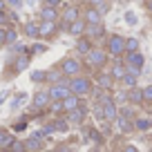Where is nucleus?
<instances>
[{"instance_id": "nucleus-15", "label": "nucleus", "mask_w": 152, "mask_h": 152, "mask_svg": "<svg viewBox=\"0 0 152 152\" xmlns=\"http://www.w3.org/2000/svg\"><path fill=\"white\" fill-rule=\"evenodd\" d=\"M83 20H85L87 25H99V23H103V14H101L96 7H85V11H83Z\"/></svg>"}, {"instance_id": "nucleus-13", "label": "nucleus", "mask_w": 152, "mask_h": 152, "mask_svg": "<svg viewBox=\"0 0 152 152\" xmlns=\"http://www.w3.org/2000/svg\"><path fill=\"white\" fill-rule=\"evenodd\" d=\"M38 16H40V20H49V23H58V20H61V11H58L56 7H47V5L40 7Z\"/></svg>"}, {"instance_id": "nucleus-43", "label": "nucleus", "mask_w": 152, "mask_h": 152, "mask_svg": "<svg viewBox=\"0 0 152 152\" xmlns=\"http://www.w3.org/2000/svg\"><path fill=\"white\" fill-rule=\"evenodd\" d=\"M7 99H9V90H2V92H0V105L5 103Z\"/></svg>"}, {"instance_id": "nucleus-34", "label": "nucleus", "mask_w": 152, "mask_h": 152, "mask_svg": "<svg viewBox=\"0 0 152 152\" xmlns=\"http://www.w3.org/2000/svg\"><path fill=\"white\" fill-rule=\"evenodd\" d=\"M141 92H143V105H152V85L141 87Z\"/></svg>"}, {"instance_id": "nucleus-38", "label": "nucleus", "mask_w": 152, "mask_h": 152, "mask_svg": "<svg viewBox=\"0 0 152 152\" xmlns=\"http://www.w3.org/2000/svg\"><path fill=\"white\" fill-rule=\"evenodd\" d=\"M11 150H14V152H25V150H27V148H25V141L16 139V141L11 143Z\"/></svg>"}, {"instance_id": "nucleus-26", "label": "nucleus", "mask_w": 152, "mask_h": 152, "mask_svg": "<svg viewBox=\"0 0 152 152\" xmlns=\"http://www.w3.org/2000/svg\"><path fill=\"white\" fill-rule=\"evenodd\" d=\"M29 81L36 83V85H43V83H47V72L45 69H34L31 74H29Z\"/></svg>"}, {"instance_id": "nucleus-27", "label": "nucleus", "mask_w": 152, "mask_h": 152, "mask_svg": "<svg viewBox=\"0 0 152 152\" xmlns=\"http://www.w3.org/2000/svg\"><path fill=\"white\" fill-rule=\"evenodd\" d=\"M38 23L40 20H27L25 23V36L27 38H38Z\"/></svg>"}, {"instance_id": "nucleus-48", "label": "nucleus", "mask_w": 152, "mask_h": 152, "mask_svg": "<svg viewBox=\"0 0 152 152\" xmlns=\"http://www.w3.org/2000/svg\"><path fill=\"white\" fill-rule=\"evenodd\" d=\"M145 9H148V11L152 14V0H145Z\"/></svg>"}, {"instance_id": "nucleus-3", "label": "nucleus", "mask_w": 152, "mask_h": 152, "mask_svg": "<svg viewBox=\"0 0 152 152\" xmlns=\"http://www.w3.org/2000/svg\"><path fill=\"white\" fill-rule=\"evenodd\" d=\"M107 52L105 49H101V47H92V52L85 56V65L90 67V69H96V72H101L105 65H107Z\"/></svg>"}, {"instance_id": "nucleus-33", "label": "nucleus", "mask_w": 152, "mask_h": 152, "mask_svg": "<svg viewBox=\"0 0 152 152\" xmlns=\"http://www.w3.org/2000/svg\"><path fill=\"white\" fill-rule=\"evenodd\" d=\"M25 101H27V94H25V92H20V94H18V96H16V99H11V103H9V107H11V110H18V107H20V105H23V103H25Z\"/></svg>"}, {"instance_id": "nucleus-7", "label": "nucleus", "mask_w": 152, "mask_h": 152, "mask_svg": "<svg viewBox=\"0 0 152 152\" xmlns=\"http://www.w3.org/2000/svg\"><path fill=\"white\" fill-rule=\"evenodd\" d=\"M87 114H90L87 105H78L76 110H72V112H67V114H65V119L69 121V125H81V123H85Z\"/></svg>"}, {"instance_id": "nucleus-14", "label": "nucleus", "mask_w": 152, "mask_h": 152, "mask_svg": "<svg viewBox=\"0 0 152 152\" xmlns=\"http://www.w3.org/2000/svg\"><path fill=\"white\" fill-rule=\"evenodd\" d=\"M96 83H99L101 90L112 92V90H114V83H116V81H114L112 76H110V72H103V69H101L99 74H96Z\"/></svg>"}, {"instance_id": "nucleus-8", "label": "nucleus", "mask_w": 152, "mask_h": 152, "mask_svg": "<svg viewBox=\"0 0 152 152\" xmlns=\"http://www.w3.org/2000/svg\"><path fill=\"white\" fill-rule=\"evenodd\" d=\"M123 63L128 67H139V69H143V65H145V56L141 54V49H139V52H130V54H123Z\"/></svg>"}, {"instance_id": "nucleus-1", "label": "nucleus", "mask_w": 152, "mask_h": 152, "mask_svg": "<svg viewBox=\"0 0 152 152\" xmlns=\"http://www.w3.org/2000/svg\"><path fill=\"white\" fill-rule=\"evenodd\" d=\"M69 92L74 96H78V99H85V96H90L94 92V81L85 74H78L74 78H69Z\"/></svg>"}, {"instance_id": "nucleus-31", "label": "nucleus", "mask_w": 152, "mask_h": 152, "mask_svg": "<svg viewBox=\"0 0 152 152\" xmlns=\"http://www.w3.org/2000/svg\"><path fill=\"white\" fill-rule=\"evenodd\" d=\"M47 112L56 114V116H63V114H65V110H63V101H52L49 107H47Z\"/></svg>"}, {"instance_id": "nucleus-5", "label": "nucleus", "mask_w": 152, "mask_h": 152, "mask_svg": "<svg viewBox=\"0 0 152 152\" xmlns=\"http://www.w3.org/2000/svg\"><path fill=\"white\" fill-rule=\"evenodd\" d=\"M47 92H49V99H52V101H65L67 96L72 94V92H69V78L63 81V83H54V85H49Z\"/></svg>"}, {"instance_id": "nucleus-9", "label": "nucleus", "mask_w": 152, "mask_h": 152, "mask_svg": "<svg viewBox=\"0 0 152 152\" xmlns=\"http://www.w3.org/2000/svg\"><path fill=\"white\" fill-rule=\"evenodd\" d=\"M105 25L103 23H99V25H85V34H83V36H87L92 40V43H94V40H99V38H105Z\"/></svg>"}, {"instance_id": "nucleus-52", "label": "nucleus", "mask_w": 152, "mask_h": 152, "mask_svg": "<svg viewBox=\"0 0 152 152\" xmlns=\"http://www.w3.org/2000/svg\"><path fill=\"white\" fill-rule=\"evenodd\" d=\"M25 152H29V150H25Z\"/></svg>"}, {"instance_id": "nucleus-28", "label": "nucleus", "mask_w": 152, "mask_h": 152, "mask_svg": "<svg viewBox=\"0 0 152 152\" xmlns=\"http://www.w3.org/2000/svg\"><path fill=\"white\" fill-rule=\"evenodd\" d=\"M85 134L90 137V141H94V143H103V141H105L103 132H99L96 128H87V130H85Z\"/></svg>"}, {"instance_id": "nucleus-17", "label": "nucleus", "mask_w": 152, "mask_h": 152, "mask_svg": "<svg viewBox=\"0 0 152 152\" xmlns=\"http://www.w3.org/2000/svg\"><path fill=\"white\" fill-rule=\"evenodd\" d=\"M63 20H65V29L69 27V23H74V20H78L81 18V9L76 5H69V7H65V11H63Z\"/></svg>"}, {"instance_id": "nucleus-47", "label": "nucleus", "mask_w": 152, "mask_h": 152, "mask_svg": "<svg viewBox=\"0 0 152 152\" xmlns=\"http://www.w3.org/2000/svg\"><path fill=\"white\" fill-rule=\"evenodd\" d=\"M5 2H9V5H14V7H20V5H23V0H5Z\"/></svg>"}, {"instance_id": "nucleus-24", "label": "nucleus", "mask_w": 152, "mask_h": 152, "mask_svg": "<svg viewBox=\"0 0 152 152\" xmlns=\"http://www.w3.org/2000/svg\"><path fill=\"white\" fill-rule=\"evenodd\" d=\"M63 81H67V76L63 74L58 67H54V69L47 72V83H49V85H54V83H63Z\"/></svg>"}, {"instance_id": "nucleus-42", "label": "nucleus", "mask_w": 152, "mask_h": 152, "mask_svg": "<svg viewBox=\"0 0 152 152\" xmlns=\"http://www.w3.org/2000/svg\"><path fill=\"white\" fill-rule=\"evenodd\" d=\"M43 5H47V7H56V9H58V7L63 5V0H45Z\"/></svg>"}, {"instance_id": "nucleus-49", "label": "nucleus", "mask_w": 152, "mask_h": 152, "mask_svg": "<svg viewBox=\"0 0 152 152\" xmlns=\"http://www.w3.org/2000/svg\"><path fill=\"white\" fill-rule=\"evenodd\" d=\"M5 7H7V2H5V0H0V11H5Z\"/></svg>"}, {"instance_id": "nucleus-37", "label": "nucleus", "mask_w": 152, "mask_h": 152, "mask_svg": "<svg viewBox=\"0 0 152 152\" xmlns=\"http://www.w3.org/2000/svg\"><path fill=\"white\" fill-rule=\"evenodd\" d=\"M123 18H125V23H128L130 27H134V25L139 23V20H137V14H134V11H125V16H123Z\"/></svg>"}, {"instance_id": "nucleus-23", "label": "nucleus", "mask_w": 152, "mask_h": 152, "mask_svg": "<svg viewBox=\"0 0 152 152\" xmlns=\"http://www.w3.org/2000/svg\"><path fill=\"white\" fill-rule=\"evenodd\" d=\"M78 105H83V99H78V96H74V94H69L65 101H63V110H65V114L72 112V110H76Z\"/></svg>"}, {"instance_id": "nucleus-44", "label": "nucleus", "mask_w": 152, "mask_h": 152, "mask_svg": "<svg viewBox=\"0 0 152 152\" xmlns=\"http://www.w3.org/2000/svg\"><path fill=\"white\" fill-rule=\"evenodd\" d=\"M54 152H74V148H67V145H58Z\"/></svg>"}, {"instance_id": "nucleus-19", "label": "nucleus", "mask_w": 152, "mask_h": 152, "mask_svg": "<svg viewBox=\"0 0 152 152\" xmlns=\"http://www.w3.org/2000/svg\"><path fill=\"white\" fill-rule=\"evenodd\" d=\"M25 148H27L29 152H43V148H45V141L31 134V137H27V139H25Z\"/></svg>"}, {"instance_id": "nucleus-45", "label": "nucleus", "mask_w": 152, "mask_h": 152, "mask_svg": "<svg viewBox=\"0 0 152 152\" xmlns=\"http://www.w3.org/2000/svg\"><path fill=\"white\" fill-rule=\"evenodd\" d=\"M7 132H9V130H5V128H0V145H2V141H5Z\"/></svg>"}, {"instance_id": "nucleus-32", "label": "nucleus", "mask_w": 152, "mask_h": 152, "mask_svg": "<svg viewBox=\"0 0 152 152\" xmlns=\"http://www.w3.org/2000/svg\"><path fill=\"white\" fill-rule=\"evenodd\" d=\"M87 7H96L101 14L107 11V0H87Z\"/></svg>"}, {"instance_id": "nucleus-4", "label": "nucleus", "mask_w": 152, "mask_h": 152, "mask_svg": "<svg viewBox=\"0 0 152 152\" xmlns=\"http://www.w3.org/2000/svg\"><path fill=\"white\" fill-rule=\"evenodd\" d=\"M58 69H61L63 74L67 76V78H74V76L83 74V63L78 61L76 56H67V58H63V61H61Z\"/></svg>"}, {"instance_id": "nucleus-10", "label": "nucleus", "mask_w": 152, "mask_h": 152, "mask_svg": "<svg viewBox=\"0 0 152 152\" xmlns=\"http://www.w3.org/2000/svg\"><path fill=\"white\" fill-rule=\"evenodd\" d=\"M110 76H112L116 83H121V78H123L128 72H125V63H123V58H114V63L110 65Z\"/></svg>"}, {"instance_id": "nucleus-30", "label": "nucleus", "mask_w": 152, "mask_h": 152, "mask_svg": "<svg viewBox=\"0 0 152 152\" xmlns=\"http://www.w3.org/2000/svg\"><path fill=\"white\" fill-rule=\"evenodd\" d=\"M130 52H139V38H134V36L125 38V54H130Z\"/></svg>"}, {"instance_id": "nucleus-11", "label": "nucleus", "mask_w": 152, "mask_h": 152, "mask_svg": "<svg viewBox=\"0 0 152 152\" xmlns=\"http://www.w3.org/2000/svg\"><path fill=\"white\" fill-rule=\"evenodd\" d=\"M58 31L56 23H49V20H40L38 23V38H54Z\"/></svg>"}, {"instance_id": "nucleus-36", "label": "nucleus", "mask_w": 152, "mask_h": 152, "mask_svg": "<svg viewBox=\"0 0 152 152\" xmlns=\"http://www.w3.org/2000/svg\"><path fill=\"white\" fill-rule=\"evenodd\" d=\"M27 52L31 54V56H34V54H45V52H47V45H40V43H36V45H31V47H29Z\"/></svg>"}, {"instance_id": "nucleus-39", "label": "nucleus", "mask_w": 152, "mask_h": 152, "mask_svg": "<svg viewBox=\"0 0 152 152\" xmlns=\"http://www.w3.org/2000/svg\"><path fill=\"white\" fill-rule=\"evenodd\" d=\"M14 141H16V137L11 132H7V137H5V141H2V145H0V148H11V143H14Z\"/></svg>"}, {"instance_id": "nucleus-12", "label": "nucleus", "mask_w": 152, "mask_h": 152, "mask_svg": "<svg viewBox=\"0 0 152 152\" xmlns=\"http://www.w3.org/2000/svg\"><path fill=\"white\" fill-rule=\"evenodd\" d=\"M29 65H31V54H29V52L14 56V74H20V72H25Z\"/></svg>"}, {"instance_id": "nucleus-25", "label": "nucleus", "mask_w": 152, "mask_h": 152, "mask_svg": "<svg viewBox=\"0 0 152 152\" xmlns=\"http://www.w3.org/2000/svg\"><path fill=\"white\" fill-rule=\"evenodd\" d=\"M52 125H54V132H67V130H69V121L65 119V114H63V116H56V119L52 121Z\"/></svg>"}, {"instance_id": "nucleus-35", "label": "nucleus", "mask_w": 152, "mask_h": 152, "mask_svg": "<svg viewBox=\"0 0 152 152\" xmlns=\"http://www.w3.org/2000/svg\"><path fill=\"white\" fill-rule=\"evenodd\" d=\"M18 43V31L14 27H7V45H14Z\"/></svg>"}, {"instance_id": "nucleus-46", "label": "nucleus", "mask_w": 152, "mask_h": 152, "mask_svg": "<svg viewBox=\"0 0 152 152\" xmlns=\"http://www.w3.org/2000/svg\"><path fill=\"white\" fill-rule=\"evenodd\" d=\"M7 20H9V18H7V14H5V11H0V27H2Z\"/></svg>"}, {"instance_id": "nucleus-2", "label": "nucleus", "mask_w": 152, "mask_h": 152, "mask_svg": "<svg viewBox=\"0 0 152 152\" xmlns=\"http://www.w3.org/2000/svg\"><path fill=\"white\" fill-rule=\"evenodd\" d=\"M105 52L112 58H121L125 54V36H121V34H110L107 40H105Z\"/></svg>"}, {"instance_id": "nucleus-22", "label": "nucleus", "mask_w": 152, "mask_h": 152, "mask_svg": "<svg viewBox=\"0 0 152 152\" xmlns=\"http://www.w3.org/2000/svg\"><path fill=\"white\" fill-rule=\"evenodd\" d=\"M134 130H137V132H150L152 130V119L150 116H137V119H134Z\"/></svg>"}, {"instance_id": "nucleus-16", "label": "nucleus", "mask_w": 152, "mask_h": 152, "mask_svg": "<svg viewBox=\"0 0 152 152\" xmlns=\"http://www.w3.org/2000/svg\"><path fill=\"white\" fill-rule=\"evenodd\" d=\"M92 47H94V45H92V40H90L87 36L76 38V45H74V49H76V54H78V56H87V54L92 52Z\"/></svg>"}, {"instance_id": "nucleus-40", "label": "nucleus", "mask_w": 152, "mask_h": 152, "mask_svg": "<svg viewBox=\"0 0 152 152\" xmlns=\"http://www.w3.org/2000/svg\"><path fill=\"white\" fill-rule=\"evenodd\" d=\"M5 45H7V27L2 25L0 27V47H5Z\"/></svg>"}, {"instance_id": "nucleus-20", "label": "nucleus", "mask_w": 152, "mask_h": 152, "mask_svg": "<svg viewBox=\"0 0 152 152\" xmlns=\"http://www.w3.org/2000/svg\"><path fill=\"white\" fill-rule=\"evenodd\" d=\"M85 20H83V16H81V18H78V20H74V23H69V27H67V31H69L72 34V36H78V38H81L83 36V34H85Z\"/></svg>"}, {"instance_id": "nucleus-41", "label": "nucleus", "mask_w": 152, "mask_h": 152, "mask_svg": "<svg viewBox=\"0 0 152 152\" xmlns=\"http://www.w3.org/2000/svg\"><path fill=\"white\" fill-rule=\"evenodd\" d=\"M121 152H139V148L132 145V143H125V145L121 148Z\"/></svg>"}, {"instance_id": "nucleus-21", "label": "nucleus", "mask_w": 152, "mask_h": 152, "mask_svg": "<svg viewBox=\"0 0 152 152\" xmlns=\"http://www.w3.org/2000/svg\"><path fill=\"white\" fill-rule=\"evenodd\" d=\"M128 105H143V92L139 85L128 90Z\"/></svg>"}, {"instance_id": "nucleus-6", "label": "nucleus", "mask_w": 152, "mask_h": 152, "mask_svg": "<svg viewBox=\"0 0 152 152\" xmlns=\"http://www.w3.org/2000/svg\"><path fill=\"white\" fill-rule=\"evenodd\" d=\"M52 99H49V92L47 90H38L36 94L31 96V110H38V112H43V110L49 107Z\"/></svg>"}, {"instance_id": "nucleus-50", "label": "nucleus", "mask_w": 152, "mask_h": 152, "mask_svg": "<svg viewBox=\"0 0 152 152\" xmlns=\"http://www.w3.org/2000/svg\"><path fill=\"white\" fill-rule=\"evenodd\" d=\"M0 152H14L11 148H0Z\"/></svg>"}, {"instance_id": "nucleus-18", "label": "nucleus", "mask_w": 152, "mask_h": 152, "mask_svg": "<svg viewBox=\"0 0 152 152\" xmlns=\"http://www.w3.org/2000/svg\"><path fill=\"white\" fill-rule=\"evenodd\" d=\"M114 125H116V130H119L121 134H130L134 132V121L132 119H125V116H116V121H114Z\"/></svg>"}, {"instance_id": "nucleus-29", "label": "nucleus", "mask_w": 152, "mask_h": 152, "mask_svg": "<svg viewBox=\"0 0 152 152\" xmlns=\"http://www.w3.org/2000/svg\"><path fill=\"white\" fill-rule=\"evenodd\" d=\"M137 83H139V78H137V76H132V74H125L123 78H121V85H123L125 90H132V87H137Z\"/></svg>"}, {"instance_id": "nucleus-51", "label": "nucleus", "mask_w": 152, "mask_h": 152, "mask_svg": "<svg viewBox=\"0 0 152 152\" xmlns=\"http://www.w3.org/2000/svg\"><path fill=\"white\" fill-rule=\"evenodd\" d=\"M34 2H40V0H34Z\"/></svg>"}]
</instances>
